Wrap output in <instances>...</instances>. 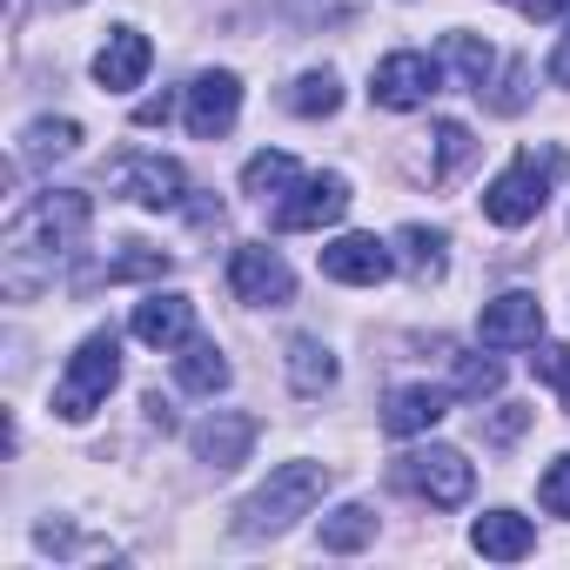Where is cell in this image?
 I'll use <instances>...</instances> for the list:
<instances>
[{"label": "cell", "mask_w": 570, "mask_h": 570, "mask_svg": "<svg viewBox=\"0 0 570 570\" xmlns=\"http://www.w3.org/2000/svg\"><path fill=\"white\" fill-rule=\"evenodd\" d=\"M470 155H476L470 128H463V121H436V161H430V181H450Z\"/></svg>", "instance_id": "28"}, {"label": "cell", "mask_w": 570, "mask_h": 570, "mask_svg": "<svg viewBox=\"0 0 570 570\" xmlns=\"http://www.w3.org/2000/svg\"><path fill=\"white\" fill-rule=\"evenodd\" d=\"M563 168H570L563 148H523V155L483 188V215H490L497 228H523V222H537V208L550 202V188L563 181Z\"/></svg>", "instance_id": "3"}, {"label": "cell", "mask_w": 570, "mask_h": 570, "mask_svg": "<svg viewBox=\"0 0 570 570\" xmlns=\"http://www.w3.org/2000/svg\"><path fill=\"white\" fill-rule=\"evenodd\" d=\"M470 543H476L483 557H497V563H517V557L537 550V530H530V517H517V510H483V517L470 523Z\"/></svg>", "instance_id": "17"}, {"label": "cell", "mask_w": 570, "mask_h": 570, "mask_svg": "<svg viewBox=\"0 0 570 570\" xmlns=\"http://www.w3.org/2000/svg\"><path fill=\"white\" fill-rule=\"evenodd\" d=\"M543 75H550L557 88H570V28L557 35V48H550V68H543Z\"/></svg>", "instance_id": "34"}, {"label": "cell", "mask_w": 570, "mask_h": 570, "mask_svg": "<svg viewBox=\"0 0 570 570\" xmlns=\"http://www.w3.org/2000/svg\"><path fill=\"white\" fill-rule=\"evenodd\" d=\"M390 268H396V255H390V242H376V235H336V242L323 248V275H330V282H350V289H376Z\"/></svg>", "instance_id": "12"}, {"label": "cell", "mask_w": 570, "mask_h": 570, "mask_svg": "<svg viewBox=\"0 0 570 570\" xmlns=\"http://www.w3.org/2000/svg\"><path fill=\"white\" fill-rule=\"evenodd\" d=\"M396 483L403 490H416L423 503H436V510H456V503H470V490H476V470L463 463V450H443V443H430V450H410V456H396Z\"/></svg>", "instance_id": "5"}, {"label": "cell", "mask_w": 570, "mask_h": 570, "mask_svg": "<svg viewBox=\"0 0 570 570\" xmlns=\"http://www.w3.org/2000/svg\"><path fill=\"white\" fill-rule=\"evenodd\" d=\"M490 108H497V115H517V108H523V61H510V75H503V88L490 95Z\"/></svg>", "instance_id": "32"}, {"label": "cell", "mask_w": 570, "mask_h": 570, "mask_svg": "<svg viewBox=\"0 0 570 570\" xmlns=\"http://www.w3.org/2000/svg\"><path fill=\"white\" fill-rule=\"evenodd\" d=\"M168 115H175V95H148V101L135 108V121H141V128H155V121H168Z\"/></svg>", "instance_id": "35"}, {"label": "cell", "mask_w": 570, "mask_h": 570, "mask_svg": "<svg viewBox=\"0 0 570 570\" xmlns=\"http://www.w3.org/2000/svg\"><path fill=\"white\" fill-rule=\"evenodd\" d=\"M148 350H181L188 336H195V303L188 296H148V303H135V323H128Z\"/></svg>", "instance_id": "15"}, {"label": "cell", "mask_w": 570, "mask_h": 570, "mask_svg": "<svg viewBox=\"0 0 570 570\" xmlns=\"http://www.w3.org/2000/svg\"><path fill=\"white\" fill-rule=\"evenodd\" d=\"M81 148V121H35L21 135V155L28 161H55V155H75Z\"/></svg>", "instance_id": "26"}, {"label": "cell", "mask_w": 570, "mask_h": 570, "mask_svg": "<svg viewBox=\"0 0 570 570\" xmlns=\"http://www.w3.org/2000/svg\"><path fill=\"white\" fill-rule=\"evenodd\" d=\"M363 543H376V510L370 503H343V510L323 517V550H363Z\"/></svg>", "instance_id": "23"}, {"label": "cell", "mask_w": 570, "mask_h": 570, "mask_svg": "<svg viewBox=\"0 0 570 570\" xmlns=\"http://www.w3.org/2000/svg\"><path fill=\"white\" fill-rule=\"evenodd\" d=\"M443 356H450V383H456V396L483 403V396L503 390V370H497L490 356H463V350H450V343H443Z\"/></svg>", "instance_id": "24"}, {"label": "cell", "mask_w": 570, "mask_h": 570, "mask_svg": "<svg viewBox=\"0 0 570 570\" xmlns=\"http://www.w3.org/2000/svg\"><path fill=\"white\" fill-rule=\"evenodd\" d=\"M396 255H403L410 282H443V268H450V235L410 222V228H396Z\"/></svg>", "instance_id": "18"}, {"label": "cell", "mask_w": 570, "mask_h": 570, "mask_svg": "<svg viewBox=\"0 0 570 570\" xmlns=\"http://www.w3.org/2000/svg\"><path fill=\"white\" fill-rule=\"evenodd\" d=\"M289 108L303 115V121H323V115H336L343 108V81L323 68V75H303L296 88H289Z\"/></svg>", "instance_id": "25"}, {"label": "cell", "mask_w": 570, "mask_h": 570, "mask_svg": "<svg viewBox=\"0 0 570 570\" xmlns=\"http://www.w3.org/2000/svg\"><path fill=\"white\" fill-rule=\"evenodd\" d=\"M289 383H296L303 396H323V390L336 383V356H330L316 336H296V343H289Z\"/></svg>", "instance_id": "22"}, {"label": "cell", "mask_w": 570, "mask_h": 570, "mask_svg": "<svg viewBox=\"0 0 570 570\" xmlns=\"http://www.w3.org/2000/svg\"><path fill=\"white\" fill-rule=\"evenodd\" d=\"M530 350H537V343H530ZM530 370H537V376L563 396V410H570V350H563V343H543V350L530 356Z\"/></svg>", "instance_id": "29"}, {"label": "cell", "mask_w": 570, "mask_h": 570, "mask_svg": "<svg viewBox=\"0 0 570 570\" xmlns=\"http://www.w3.org/2000/svg\"><path fill=\"white\" fill-rule=\"evenodd\" d=\"M517 8H523V14H530V21H557V14H563V8H570V0H517Z\"/></svg>", "instance_id": "36"}, {"label": "cell", "mask_w": 570, "mask_h": 570, "mask_svg": "<svg viewBox=\"0 0 570 570\" xmlns=\"http://www.w3.org/2000/svg\"><path fill=\"white\" fill-rule=\"evenodd\" d=\"M242 115V81L235 75H202L188 88V135L195 141H222Z\"/></svg>", "instance_id": "13"}, {"label": "cell", "mask_w": 570, "mask_h": 570, "mask_svg": "<svg viewBox=\"0 0 570 570\" xmlns=\"http://www.w3.org/2000/svg\"><path fill=\"white\" fill-rule=\"evenodd\" d=\"M443 61L463 75V88H470V95H483V88H490V68H497L490 41H476V35H463V28H456V35H443Z\"/></svg>", "instance_id": "21"}, {"label": "cell", "mask_w": 570, "mask_h": 570, "mask_svg": "<svg viewBox=\"0 0 570 570\" xmlns=\"http://www.w3.org/2000/svg\"><path fill=\"white\" fill-rule=\"evenodd\" d=\"M537 503H543L550 517H570V456H557V463L537 476Z\"/></svg>", "instance_id": "30"}, {"label": "cell", "mask_w": 570, "mask_h": 570, "mask_svg": "<svg viewBox=\"0 0 570 570\" xmlns=\"http://www.w3.org/2000/svg\"><path fill=\"white\" fill-rule=\"evenodd\" d=\"M108 181L128 195V202H141V208H181L188 202V175H181V161H168V155H121L115 168H108Z\"/></svg>", "instance_id": "7"}, {"label": "cell", "mask_w": 570, "mask_h": 570, "mask_svg": "<svg viewBox=\"0 0 570 570\" xmlns=\"http://www.w3.org/2000/svg\"><path fill=\"white\" fill-rule=\"evenodd\" d=\"M88 215H95L88 195L48 188V195H35V202L8 222V235H0V268H8V296H14V303H28L41 282H55V268L81 248Z\"/></svg>", "instance_id": "1"}, {"label": "cell", "mask_w": 570, "mask_h": 570, "mask_svg": "<svg viewBox=\"0 0 570 570\" xmlns=\"http://www.w3.org/2000/svg\"><path fill=\"white\" fill-rule=\"evenodd\" d=\"M228 289L248 303V309H282L296 296V275H289V262H282L268 242H248V248H235V262H228Z\"/></svg>", "instance_id": "6"}, {"label": "cell", "mask_w": 570, "mask_h": 570, "mask_svg": "<svg viewBox=\"0 0 570 570\" xmlns=\"http://www.w3.org/2000/svg\"><path fill=\"white\" fill-rule=\"evenodd\" d=\"M115 383H121V343H115V330H95V336L68 356V376H61V390H55V410H61L68 423H88V416L108 403Z\"/></svg>", "instance_id": "4"}, {"label": "cell", "mask_w": 570, "mask_h": 570, "mask_svg": "<svg viewBox=\"0 0 570 570\" xmlns=\"http://www.w3.org/2000/svg\"><path fill=\"white\" fill-rule=\"evenodd\" d=\"M343 215H350V181H343V175H303V188L275 208V228L303 235V228H330V222H343Z\"/></svg>", "instance_id": "9"}, {"label": "cell", "mask_w": 570, "mask_h": 570, "mask_svg": "<svg viewBox=\"0 0 570 570\" xmlns=\"http://www.w3.org/2000/svg\"><path fill=\"white\" fill-rule=\"evenodd\" d=\"M168 268H175V255H168V248L128 242V255H115V262L101 268V282H141V275H168Z\"/></svg>", "instance_id": "27"}, {"label": "cell", "mask_w": 570, "mask_h": 570, "mask_svg": "<svg viewBox=\"0 0 570 570\" xmlns=\"http://www.w3.org/2000/svg\"><path fill=\"white\" fill-rule=\"evenodd\" d=\"M242 188H248L255 202H275V208H282V202H289V195L303 188V168H296L289 155H268V148H262V155H248Z\"/></svg>", "instance_id": "19"}, {"label": "cell", "mask_w": 570, "mask_h": 570, "mask_svg": "<svg viewBox=\"0 0 570 570\" xmlns=\"http://www.w3.org/2000/svg\"><path fill=\"white\" fill-rule=\"evenodd\" d=\"M41 8H75V0H41Z\"/></svg>", "instance_id": "37"}, {"label": "cell", "mask_w": 570, "mask_h": 570, "mask_svg": "<svg viewBox=\"0 0 570 570\" xmlns=\"http://www.w3.org/2000/svg\"><path fill=\"white\" fill-rule=\"evenodd\" d=\"M188 443H195V456H202L208 470H235V463H248V450H255V416H248V410H215V416H202V423L188 430Z\"/></svg>", "instance_id": "11"}, {"label": "cell", "mask_w": 570, "mask_h": 570, "mask_svg": "<svg viewBox=\"0 0 570 570\" xmlns=\"http://www.w3.org/2000/svg\"><path fill=\"white\" fill-rule=\"evenodd\" d=\"M443 88V68L430 61V55H416V48H403V55H390L376 75H370V95H376V108H396V115H410V108H430V95Z\"/></svg>", "instance_id": "8"}, {"label": "cell", "mask_w": 570, "mask_h": 570, "mask_svg": "<svg viewBox=\"0 0 570 570\" xmlns=\"http://www.w3.org/2000/svg\"><path fill=\"white\" fill-rule=\"evenodd\" d=\"M323 490H330V463H282V470H268V483L242 503L235 530H242V537H282L296 517H309V510L323 503Z\"/></svg>", "instance_id": "2"}, {"label": "cell", "mask_w": 570, "mask_h": 570, "mask_svg": "<svg viewBox=\"0 0 570 570\" xmlns=\"http://www.w3.org/2000/svg\"><path fill=\"white\" fill-rule=\"evenodd\" d=\"M175 376H181V390H195V396H215V390H228V363H222V350L215 343H181V356H175Z\"/></svg>", "instance_id": "20"}, {"label": "cell", "mask_w": 570, "mask_h": 570, "mask_svg": "<svg viewBox=\"0 0 570 570\" xmlns=\"http://www.w3.org/2000/svg\"><path fill=\"white\" fill-rule=\"evenodd\" d=\"M443 416H450V390L410 383V390H396V396H390V410H383V430H390V436H423V430H436Z\"/></svg>", "instance_id": "16"}, {"label": "cell", "mask_w": 570, "mask_h": 570, "mask_svg": "<svg viewBox=\"0 0 570 570\" xmlns=\"http://www.w3.org/2000/svg\"><path fill=\"white\" fill-rule=\"evenodd\" d=\"M41 543L48 550H61V557H115L108 543H81L75 530H61V523H41Z\"/></svg>", "instance_id": "31"}, {"label": "cell", "mask_w": 570, "mask_h": 570, "mask_svg": "<svg viewBox=\"0 0 570 570\" xmlns=\"http://www.w3.org/2000/svg\"><path fill=\"white\" fill-rule=\"evenodd\" d=\"M523 423H530V410H517V403H503V410L490 416V443H517V436H523Z\"/></svg>", "instance_id": "33"}, {"label": "cell", "mask_w": 570, "mask_h": 570, "mask_svg": "<svg viewBox=\"0 0 570 570\" xmlns=\"http://www.w3.org/2000/svg\"><path fill=\"white\" fill-rule=\"evenodd\" d=\"M476 336H483L490 350H523V343H537V336H543V303H537L530 289H510V296L483 303Z\"/></svg>", "instance_id": "10"}, {"label": "cell", "mask_w": 570, "mask_h": 570, "mask_svg": "<svg viewBox=\"0 0 570 570\" xmlns=\"http://www.w3.org/2000/svg\"><path fill=\"white\" fill-rule=\"evenodd\" d=\"M148 61H155L148 35H141V28H115V35H108V48L95 55V81H101L108 95H128V88H141Z\"/></svg>", "instance_id": "14"}]
</instances>
